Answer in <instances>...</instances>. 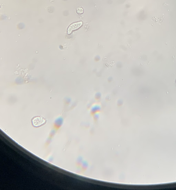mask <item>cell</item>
<instances>
[{
  "label": "cell",
  "instance_id": "obj_3",
  "mask_svg": "<svg viewBox=\"0 0 176 190\" xmlns=\"http://www.w3.org/2000/svg\"><path fill=\"white\" fill-rule=\"evenodd\" d=\"M77 13L78 14H82L83 13V8L81 7H79L76 9Z\"/></svg>",
  "mask_w": 176,
  "mask_h": 190
},
{
  "label": "cell",
  "instance_id": "obj_1",
  "mask_svg": "<svg viewBox=\"0 0 176 190\" xmlns=\"http://www.w3.org/2000/svg\"><path fill=\"white\" fill-rule=\"evenodd\" d=\"M46 122V120L42 116H36L33 118L32 123L33 125L38 127L43 125Z\"/></svg>",
  "mask_w": 176,
  "mask_h": 190
},
{
  "label": "cell",
  "instance_id": "obj_2",
  "mask_svg": "<svg viewBox=\"0 0 176 190\" xmlns=\"http://www.w3.org/2000/svg\"><path fill=\"white\" fill-rule=\"evenodd\" d=\"M82 25V21L73 23L67 29V34H69L71 33L73 30L78 29Z\"/></svg>",
  "mask_w": 176,
  "mask_h": 190
}]
</instances>
